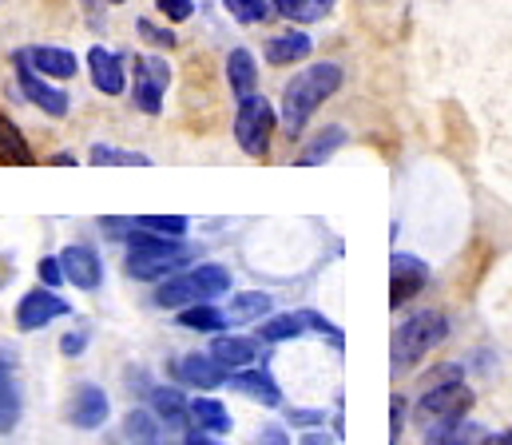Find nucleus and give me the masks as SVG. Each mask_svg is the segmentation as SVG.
I'll use <instances>...</instances> for the list:
<instances>
[{"label": "nucleus", "instance_id": "f257e3e1", "mask_svg": "<svg viewBox=\"0 0 512 445\" xmlns=\"http://www.w3.org/2000/svg\"><path fill=\"white\" fill-rule=\"evenodd\" d=\"M338 88H342V68H338L334 60L310 64V68H302L298 76H290V84L282 88V112H278L286 136H302L306 124H310V116H314Z\"/></svg>", "mask_w": 512, "mask_h": 445}, {"label": "nucleus", "instance_id": "f03ea898", "mask_svg": "<svg viewBox=\"0 0 512 445\" xmlns=\"http://www.w3.org/2000/svg\"><path fill=\"white\" fill-rule=\"evenodd\" d=\"M231 291V271L219 267V263H203L187 275H175L167 283H159L155 291V306L163 310H175V306H195V302H211V298H223Z\"/></svg>", "mask_w": 512, "mask_h": 445}, {"label": "nucleus", "instance_id": "7ed1b4c3", "mask_svg": "<svg viewBox=\"0 0 512 445\" xmlns=\"http://www.w3.org/2000/svg\"><path fill=\"white\" fill-rule=\"evenodd\" d=\"M449 338V318L441 310H417L393 330V370H405L421 362L429 350H437Z\"/></svg>", "mask_w": 512, "mask_h": 445}, {"label": "nucleus", "instance_id": "20e7f679", "mask_svg": "<svg viewBox=\"0 0 512 445\" xmlns=\"http://www.w3.org/2000/svg\"><path fill=\"white\" fill-rule=\"evenodd\" d=\"M195 251L179 239H167V235H139L128 251V275L139 283H151V279H163L171 275L175 267H183Z\"/></svg>", "mask_w": 512, "mask_h": 445}, {"label": "nucleus", "instance_id": "39448f33", "mask_svg": "<svg viewBox=\"0 0 512 445\" xmlns=\"http://www.w3.org/2000/svg\"><path fill=\"white\" fill-rule=\"evenodd\" d=\"M274 124H278V116H274V108H270L266 96L255 92V96L239 100V112H235V140H239V148L247 151L251 159H266L270 140H274Z\"/></svg>", "mask_w": 512, "mask_h": 445}, {"label": "nucleus", "instance_id": "423d86ee", "mask_svg": "<svg viewBox=\"0 0 512 445\" xmlns=\"http://www.w3.org/2000/svg\"><path fill=\"white\" fill-rule=\"evenodd\" d=\"M131 100L139 112L159 116L163 112V92L171 84V64L163 56H135L131 60Z\"/></svg>", "mask_w": 512, "mask_h": 445}, {"label": "nucleus", "instance_id": "0eeeda50", "mask_svg": "<svg viewBox=\"0 0 512 445\" xmlns=\"http://www.w3.org/2000/svg\"><path fill=\"white\" fill-rule=\"evenodd\" d=\"M16 84H20L24 100H28V104H36L44 116H52V120H64V116L72 112V100H68V92H64V88H56V84H48V76L32 72V64H28L20 52H16Z\"/></svg>", "mask_w": 512, "mask_h": 445}, {"label": "nucleus", "instance_id": "6e6552de", "mask_svg": "<svg viewBox=\"0 0 512 445\" xmlns=\"http://www.w3.org/2000/svg\"><path fill=\"white\" fill-rule=\"evenodd\" d=\"M473 410V390L465 382H445V386H429V394L417 402V414L437 426V422H453L465 418Z\"/></svg>", "mask_w": 512, "mask_h": 445}, {"label": "nucleus", "instance_id": "1a4fd4ad", "mask_svg": "<svg viewBox=\"0 0 512 445\" xmlns=\"http://www.w3.org/2000/svg\"><path fill=\"white\" fill-rule=\"evenodd\" d=\"M64 314H68V302L52 295V287H32L16 306V326L20 330H40V326H48L52 318H64Z\"/></svg>", "mask_w": 512, "mask_h": 445}, {"label": "nucleus", "instance_id": "9d476101", "mask_svg": "<svg viewBox=\"0 0 512 445\" xmlns=\"http://www.w3.org/2000/svg\"><path fill=\"white\" fill-rule=\"evenodd\" d=\"M425 283H429V267H425L421 259H413V255H393V263H389V306H393V310L405 306L417 291H425Z\"/></svg>", "mask_w": 512, "mask_h": 445}, {"label": "nucleus", "instance_id": "9b49d317", "mask_svg": "<svg viewBox=\"0 0 512 445\" xmlns=\"http://www.w3.org/2000/svg\"><path fill=\"white\" fill-rule=\"evenodd\" d=\"M60 267H64V279H68L72 287H80V291H96V287L104 283V263H100V255H96L92 247H84V243L64 247V251H60Z\"/></svg>", "mask_w": 512, "mask_h": 445}, {"label": "nucleus", "instance_id": "f8f14e48", "mask_svg": "<svg viewBox=\"0 0 512 445\" xmlns=\"http://www.w3.org/2000/svg\"><path fill=\"white\" fill-rule=\"evenodd\" d=\"M88 72H92L96 92H104V96H124V88H128L124 56H116V52L104 48V44H96V48H88Z\"/></svg>", "mask_w": 512, "mask_h": 445}, {"label": "nucleus", "instance_id": "ddd939ff", "mask_svg": "<svg viewBox=\"0 0 512 445\" xmlns=\"http://www.w3.org/2000/svg\"><path fill=\"white\" fill-rule=\"evenodd\" d=\"M108 414H112V406H108V394L100 386H92V382L76 386V398H72V410H68L76 430H100L108 422Z\"/></svg>", "mask_w": 512, "mask_h": 445}, {"label": "nucleus", "instance_id": "4468645a", "mask_svg": "<svg viewBox=\"0 0 512 445\" xmlns=\"http://www.w3.org/2000/svg\"><path fill=\"white\" fill-rule=\"evenodd\" d=\"M20 56L32 64V72H40L48 80H72L76 68H80L76 56L68 48H60V44H36V48H24Z\"/></svg>", "mask_w": 512, "mask_h": 445}, {"label": "nucleus", "instance_id": "2eb2a0df", "mask_svg": "<svg viewBox=\"0 0 512 445\" xmlns=\"http://www.w3.org/2000/svg\"><path fill=\"white\" fill-rule=\"evenodd\" d=\"M175 378H179L183 386H195V390H215V386L227 382V370H223L211 354H183V358L175 362Z\"/></svg>", "mask_w": 512, "mask_h": 445}, {"label": "nucleus", "instance_id": "dca6fc26", "mask_svg": "<svg viewBox=\"0 0 512 445\" xmlns=\"http://www.w3.org/2000/svg\"><path fill=\"white\" fill-rule=\"evenodd\" d=\"M211 358L231 374V370H247L258 362V342L247 334H215L211 342Z\"/></svg>", "mask_w": 512, "mask_h": 445}, {"label": "nucleus", "instance_id": "f3484780", "mask_svg": "<svg viewBox=\"0 0 512 445\" xmlns=\"http://www.w3.org/2000/svg\"><path fill=\"white\" fill-rule=\"evenodd\" d=\"M187 422H191L199 434H211V438L231 434V410H227L219 398H191Z\"/></svg>", "mask_w": 512, "mask_h": 445}, {"label": "nucleus", "instance_id": "a211bd4d", "mask_svg": "<svg viewBox=\"0 0 512 445\" xmlns=\"http://www.w3.org/2000/svg\"><path fill=\"white\" fill-rule=\"evenodd\" d=\"M227 386L231 390H239V394H247V398H255L262 406H282V390L274 386V378L266 374V370H231L227 374Z\"/></svg>", "mask_w": 512, "mask_h": 445}, {"label": "nucleus", "instance_id": "6ab92c4d", "mask_svg": "<svg viewBox=\"0 0 512 445\" xmlns=\"http://www.w3.org/2000/svg\"><path fill=\"white\" fill-rule=\"evenodd\" d=\"M314 52V40L306 36V32H278V36H270L266 40V60L274 64V68H286V64H298V60H306Z\"/></svg>", "mask_w": 512, "mask_h": 445}, {"label": "nucleus", "instance_id": "aec40b11", "mask_svg": "<svg viewBox=\"0 0 512 445\" xmlns=\"http://www.w3.org/2000/svg\"><path fill=\"white\" fill-rule=\"evenodd\" d=\"M227 84H231V92H235L239 100L255 96V88H258V64H255V56H251L247 48H235V52L227 56Z\"/></svg>", "mask_w": 512, "mask_h": 445}, {"label": "nucleus", "instance_id": "412c9836", "mask_svg": "<svg viewBox=\"0 0 512 445\" xmlns=\"http://www.w3.org/2000/svg\"><path fill=\"white\" fill-rule=\"evenodd\" d=\"M481 442H485V434H481V426L469 422V418L437 422V426H429V434H425V445H481Z\"/></svg>", "mask_w": 512, "mask_h": 445}, {"label": "nucleus", "instance_id": "4be33fe9", "mask_svg": "<svg viewBox=\"0 0 512 445\" xmlns=\"http://www.w3.org/2000/svg\"><path fill=\"white\" fill-rule=\"evenodd\" d=\"M0 163H4V167H32V163H36L28 140L20 136V128H16L8 116H0Z\"/></svg>", "mask_w": 512, "mask_h": 445}, {"label": "nucleus", "instance_id": "5701e85b", "mask_svg": "<svg viewBox=\"0 0 512 445\" xmlns=\"http://www.w3.org/2000/svg\"><path fill=\"white\" fill-rule=\"evenodd\" d=\"M187 398L175 390V386H159V390H151V410H155V418L163 422V426H183L187 422Z\"/></svg>", "mask_w": 512, "mask_h": 445}, {"label": "nucleus", "instance_id": "b1692460", "mask_svg": "<svg viewBox=\"0 0 512 445\" xmlns=\"http://www.w3.org/2000/svg\"><path fill=\"white\" fill-rule=\"evenodd\" d=\"M179 326L183 330H203V334H219L227 326V314L211 302H195V306H183L179 310Z\"/></svg>", "mask_w": 512, "mask_h": 445}, {"label": "nucleus", "instance_id": "393cba45", "mask_svg": "<svg viewBox=\"0 0 512 445\" xmlns=\"http://www.w3.org/2000/svg\"><path fill=\"white\" fill-rule=\"evenodd\" d=\"M338 0H274V8L286 16V20H298V24H314L322 16H330Z\"/></svg>", "mask_w": 512, "mask_h": 445}, {"label": "nucleus", "instance_id": "a878e982", "mask_svg": "<svg viewBox=\"0 0 512 445\" xmlns=\"http://www.w3.org/2000/svg\"><path fill=\"white\" fill-rule=\"evenodd\" d=\"M88 159H92L96 167H151L147 155H139V151H120V148H112V144H96V148L88 151Z\"/></svg>", "mask_w": 512, "mask_h": 445}, {"label": "nucleus", "instance_id": "bb28decb", "mask_svg": "<svg viewBox=\"0 0 512 445\" xmlns=\"http://www.w3.org/2000/svg\"><path fill=\"white\" fill-rule=\"evenodd\" d=\"M306 326H302V314H270L262 326H258V338L266 342H286V338H298Z\"/></svg>", "mask_w": 512, "mask_h": 445}, {"label": "nucleus", "instance_id": "cd10ccee", "mask_svg": "<svg viewBox=\"0 0 512 445\" xmlns=\"http://www.w3.org/2000/svg\"><path fill=\"white\" fill-rule=\"evenodd\" d=\"M128 438L139 445H159L163 442V422H155L147 410H131L128 414Z\"/></svg>", "mask_w": 512, "mask_h": 445}, {"label": "nucleus", "instance_id": "c85d7f7f", "mask_svg": "<svg viewBox=\"0 0 512 445\" xmlns=\"http://www.w3.org/2000/svg\"><path fill=\"white\" fill-rule=\"evenodd\" d=\"M231 318H239V322H258V318H270V295H262V291L235 295V302H231Z\"/></svg>", "mask_w": 512, "mask_h": 445}, {"label": "nucleus", "instance_id": "c756f323", "mask_svg": "<svg viewBox=\"0 0 512 445\" xmlns=\"http://www.w3.org/2000/svg\"><path fill=\"white\" fill-rule=\"evenodd\" d=\"M227 12L239 20V24H266V16L274 12L270 0H223Z\"/></svg>", "mask_w": 512, "mask_h": 445}, {"label": "nucleus", "instance_id": "7c9ffc66", "mask_svg": "<svg viewBox=\"0 0 512 445\" xmlns=\"http://www.w3.org/2000/svg\"><path fill=\"white\" fill-rule=\"evenodd\" d=\"M135 227H147L151 235H167V239H183L187 219L183 215H139Z\"/></svg>", "mask_w": 512, "mask_h": 445}, {"label": "nucleus", "instance_id": "2f4dec72", "mask_svg": "<svg viewBox=\"0 0 512 445\" xmlns=\"http://www.w3.org/2000/svg\"><path fill=\"white\" fill-rule=\"evenodd\" d=\"M342 140H346V132H342V128H326V132H322V136H318L310 148L302 151V159H298V163H302V167H310V163L326 159L334 148H342Z\"/></svg>", "mask_w": 512, "mask_h": 445}, {"label": "nucleus", "instance_id": "473e14b6", "mask_svg": "<svg viewBox=\"0 0 512 445\" xmlns=\"http://www.w3.org/2000/svg\"><path fill=\"white\" fill-rule=\"evenodd\" d=\"M20 422V394H16V382L0 386V434H12Z\"/></svg>", "mask_w": 512, "mask_h": 445}, {"label": "nucleus", "instance_id": "72a5a7b5", "mask_svg": "<svg viewBox=\"0 0 512 445\" xmlns=\"http://www.w3.org/2000/svg\"><path fill=\"white\" fill-rule=\"evenodd\" d=\"M135 28H139V36H143L151 48H175V44H179V36H175L171 28H159V24H155V20H147V16H143Z\"/></svg>", "mask_w": 512, "mask_h": 445}, {"label": "nucleus", "instance_id": "f704fd0d", "mask_svg": "<svg viewBox=\"0 0 512 445\" xmlns=\"http://www.w3.org/2000/svg\"><path fill=\"white\" fill-rule=\"evenodd\" d=\"M84 346H88V326H76L72 334L60 338V354H64V358H80Z\"/></svg>", "mask_w": 512, "mask_h": 445}, {"label": "nucleus", "instance_id": "c9c22d12", "mask_svg": "<svg viewBox=\"0 0 512 445\" xmlns=\"http://www.w3.org/2000/svg\"><path fill=\"white\" fill-rule=\"evenodd\" d=\"M159 4V12L171 20V24H179V20H187L191 12H195V0H155Z\"/></svg>", "mask_w": 512, "mask_h": 445}, {"label": "nucleus", "instance_id": "e433bc0d", "mask_svg": "<svg viewBox=\"0 0 512 445\" xmlns=\"http://www.w3.org/2000/svg\"><path fill=\"white\" fill-rule=\"evenodd\" d=\"M40 279H44V287H52V291L64 283V267H60V255H56V259H52V255H48V259H40Z\"/></svg>", "mask_w": 512, "mask_h": 445}, {"label": "nucleus", "instance_id": "4c0bfd02", "mask_svg": "<svg viewBox=\"0 0 512 445\" xmlns=\"http://www.w3.org/2000/svg\"><path fill=\"white\" fill-rule=\"evenodd\" d=\"M251 445H290V438H286V430H282V426H266Z\"/></svg>", "mask_w": 512, "mask_h": 445}, {"label": "nucleus", "instance_id": "58836bf2", "mask_svg": "<svg viewBox=\"0 0 512 445\" xmlns=\"http://www.w3.org/2000/svg\"><path fill=\"white\" fill-rule=\"evenodd\" d=\"M290 426H322V410H290Z\"/></svg>", "mask_w": 512, "mask_h": 445}, {"label": "nucleus", "instance_id": "ea45409f", "mask_svg": "<svg viewBox=\"0 0 512 445\" xmlns=\"http://www.w3.org/2000/svg\"><path fill=\"white\" fill-rule=\"evenodd\" d=\"M298 445H338V442H334L330 434H318V430H310V434H306V438H302Z\"/></svg>", "mask_w": 512, "mask_h": 445}, {"label": "nucleus", "instance_id": "a19ab883", "mask_svg": "<svg viewBox=\"0 0 512 445\" xmlns=\"http://www.w3.org/2000/svg\"><path fill=\"white\" fill-rule=\"evenodd\" d=\"M183 445H219V442H211V434H199V430H195V434H187Z\"/></svg>", "mask_w": 512, "mask_h": 445}, {"label": "nucleus", "instance_id": "79ce46f5", "mask_svg": "<svg viewBox=\"0 0 512 445\" xmlns=\"http://www.w3.org/2000/svg\"><path fill=\"white\" fill-rule=\"evenodd\" d=\"M481 445H512V430L509 434H497V438H485Z\"/></svg>", "mask_w": 512, "mask_h": 445}, {"label": "nucleus", "instance_id": "37998d69", "mask_svg": "<svg viewBox=\"0 0 512 445\" xmlns=\"http://www.w3.org/2000/svg\"><path fill=\"white\" fill-rule=\"evenodd\" d=\"M8 382H12V374H8V366L0 362V386H8Z\"/></svg>", "mask_w": 512, "mask_h": 445}, {"label": "nucleus", "instance_id": "c03bdc74", "mask_svg": "<svg viewBox=\"0 0 512 445\" xmlns=\"http://www.w3.org/2000/svg\"><path fill=\"white\" fill-rule=\"evenodd\" d=\"M108 4H124V0H108Z\"/></svg>", "mask_w": 512, "mask_h": 445}]
</instances>
